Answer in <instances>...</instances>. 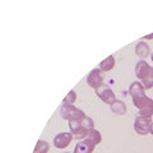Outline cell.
<instances>
[{"label":"cell","mask_w":153,"mask_h":153,"mask_svg":"<svg viewBox=\"0 0 153 153\" xmlns=\"http://www.w3.org/2000/svg\"><path fill=\"white\" fill-rule=\"evenodd\" d=\"M69 128H70V133L73 134V137L75 138V139H85L88 131L82 128L80 120H70L69 121Z\"/></svg>","instance_id":"cell-7"},{"label":"cell","mask_w":153,"mask_h":153,"mask_svg":"<svg viewBox=\"0 0 153 153\" xmlns=\"http://www.w3.org/2000/svg\"><path fill=\"white\" fill-rule=\"evenodd\" d=\"M111 108H112V111H114L115 114H117V115H123V114L126 112V106H125V103L121 102V101L114 102V103L111 105Z\"/></svg>","instance_id":"cell-14"},{"label":"cell","mask_w":153,"mask_h":153,"mask_svg":"<svg viewBox=\"0 0 153 153\" xmlns=\"http://www.w3.org/2000/svg\"><path fill=\"white\" fill-rule=\"evenodd\" d=\"M76 101V93H75V91L71 89L70 92L66 94V97L63 100V103H66V105H74Z\"/></svg>","instance_id":"cell-18"},{"label":"cell","mask_w":153,"mask_h":153,"mask_svg":"<svg viewBox=\"0 0 153 153\" xmlns=\"http://www.w3.org/2000/svg\"><path fill=\"white\" fill-rule=\"evenodd\" d=\"M135 54H137V56L142 57V59H146V57H148L151 55L149 45L146 44L144 41L138 42V44L135 45Z\"/></svg>","instance_id":"cell-9"},{"label":"cell","mask_w":153,"mask_h":153,"mask_svg":"<svg viewBox=\"0 0 153 153\" xmlns=\"http://www.w3.org/2000/svg\"><path fill=\"white\" fill-rule=\"evenodd\" d=\"M151 134H152V135H153V123L151 124Z\"/></svg>","instance_id":"cell-20"},{"label":"cell","mask_w":153,"mask_h":153,"mask_svg":"<svg viewBox=\"0 0 153 153\" xmlns=\"http://www.w3.org/2000/svg\"><path fill=\"white\" fill-rule=\"evenodd\" d=\"M80 124H82V128L85 129L87 131H91L92 129H94V123H93L92 119L88 117V116L83 117L82 120H80Z\"/></svg>","instance_id":"cell-17"},{"label":"cell","mask_w":153,"mask_h":153,"mask_svg":"<svg viewBox=\"0 0 153 153\" xmlns=\"http://www.w3.org/2000/svg\"><path fill=\"white\" fill-rule=\"evenodd\" d=\"M60 115H61V117L65 119V120H68V121H70V120H82L83 117L87 116L83 110L75 107L74 105H66V103H63V106H61Z\"/></svg>","instance_id":"cell-2"},{"label":"cell","mask_w":153,"mask_h":153,"mask_svg":"<svg viewBox=\"0 0 153 153\" xmlns=\"http://www.w3.org/2000/svg\"><path fill=\"white\" fill-rule=\"evenodd\" d=\"M152 68H153V66H151L144 60L138 61V64L135 65V75H137V78L139 79V80H143L148 74L151 73Z\"/></svg>","instance_id":"cell-8"},{"label":"cell","mask_w":153,"mask_h":153,"mask_svg":"<svg viewBox=\"0 0 153 153\" xmlns=\"http://www.w3.org/2000/svg\"><path fill=\"white\" fill-rule=\"evenodd\" d=\"M151 59H152V61H153V52H152V54H151Z\"/></svg>","instance_id":"cell-21"},{"label":"cell","mask_w":153,"mask_h":153,"mask_svg":"<svg viewBox=\"0 0 153 153\" xmlns=\"http://www.w3.org/2000/svg\"><path fill=\"white\" fill-rule=\"evenodd\" d=\"M139 116H143L146 119H152L153 116V100L152 98L148 100L146 106L139 110Z\"/></svg>","instance_id":"cell-11"},{"label":"cell","mask_w":153,"mask_h":153,"mask_svg":"<svg viewBox=\"0 0 153 153\" xmlns=\"http://www.w3.org/2000/svg\"><path fill=\"white\" fill-rule=\"evenodd\" d=\"M115 66V57L112 55L107 56L105 60H102L101 63H100V69H101L102 71H110L112 70Z\"/></svg>","instance_id":"cell-13"},{"label":"cell","mask_w":153,"mask_h":153,"mask_svg":"<svg viewBox=\"0 0 153 153\" xmlns=\"http://www.w3.org/2000/svg\"><path fill=\"white\" fill-rule=\"evenodd\" d=\"M140 83L143 84V87H144L146 89L153 88V68H152V70H151V73L148 74L143 80H140Z\"/></svg>","instance_id":"cell-16"},{"label":"cell","mask_w":153,"mask_h":153,"mask_svg":"<svg viewBox=\"0 0 153 153\" xmlns=\"http://www.w3.org/2000/svg\"><path fill=\"white\" fill-rule=\"evenodd\" d=\"M66 153H68V152H66Z\"/></svg>","instance_id":"cell-22"},{"label":"cell","mask_w":153,"mask_h":153,"mask_svg":"<svg viewBox=\"0 0 153 153\" xmlns=\"http://www.w3.org/2000/svg\"><path fill=\"white\" fill-rule=\"evenodd\" d=\"M85 140H88V142L92 143V144L97 146V144H100V143H101V140H102L101 133H100L98 130H96V129H92L91 131H88L87 137H85Z\"/></svg>","instance_id":"cell-12"},{"label":"cell","mask_w":153,"mask_h":153,"mask_svg":"<svg viewBox=\"0 0 153 153\" xmlns=\"http://www.w3.org/2000/svg\"><path fill=\"white\" fill-rule=\"evenodd\" d=\"M129 93L131 96L133 103L138 110H140L142 107L146 106V103L148 102L149 97H147L146 94V88L143 87V84L140 82H133L129 87Z\"/></svg>","instance_id":"cell-1"},{"label":"cell","mask_w":153,"mask_h":153,"mask_svg":"<svg viewBox=\"0 0 153 153\" xmlns=\"http://www.w3.org/2000/svg\"><path fill=\"white\" fill-rule=\"evenodd\" d=\"M151 119H146L143 116H137L135 121H134V130L140 135H146V134L151 133Z\"/></svg>","instance_id":"cell-5"},{"label":"cell","mask_w":153,"mask_h":153,"mask_svg":"<svg viewBox=\"0 0 153 153\" xmlns=\"http://www.w3.org/2000/svg\"><path fill=\"white\" fill-rule=\"evenodd\" d=\"M143 40H153V33L147 35V36H143Z\"/></svg>","instance_id":"cell-19"},{"label":"cell","mask_w":153,"mask_h":153,"mask_svg":"<svg viewBox=\"0 0 153 153\" xmlns=\"http://www.w3.org/2000/svg\"><path fill=\"white\" fill-rule=\"evenodd\" d=\"M50 151V146L49 143L45 142V140H38L37 144H36V148L33 153H47Z\"/></svg>","instance_id":"cell-15"},{"label":"cell","mask_w":153,"mask_h":153,"mask_svg":"<svg viewBox=\"0 0 153 153\" xmlns=\"http://www.w3.org/2000/svg\"><path fill=\"white\" fill-rule=\"evenodd\" d=\"M73 139H74V137L71 133H66V131L59 133L54 137V146L57 149H65L66 147H69V144Z\"/></svg>","instance_id":"cell-4"},{"label":"cell","mask_w":153,"mask_h":153,"mask_svg":"<svg viewBox=\"0 0 153 153\" xmlns=\"http://www.w3.org/2000/svg\"><path fill=\"white\" fill-rule=\"evenodd\" d=\"M96 94H97V97H100L102 100L107 105H112L114 102H116V96H115L114 91L108 87L107 84H101L98 88H96Z\"/></svg>","instance_id":"cell-3"},{"label":"cell","mask_w":153,"mask_h":153,"mask_svg":"<svg viewBox=\"0 0 153 153\" xmlns=\"http://www.w3.org/2000/svg\"><path fill=\"white\" fill-rule=\"evenodd\" d=\"M94 144H92L91 142L88 140H82V142H79L78 144L75 146L74 148V153H92L93 149H94Z\"/></svg>","instance_id":"cell-10"},{"label":"cell","mask_w":153,"mask_h":153,"mask_svg":"<svg viewBox=\"0 0 153 153\" xmlns=\"http://www.w3.org/2000/svg\"><path fill=\"white\" fill-rule=\"evenodd\" d=\"M87 83L89 87H92L93 89L98 88L101 84H103V74L101 69H93L91 70V73L87 76Z\"/></svg>","instance_id":"cell-6"}]
</instances>
